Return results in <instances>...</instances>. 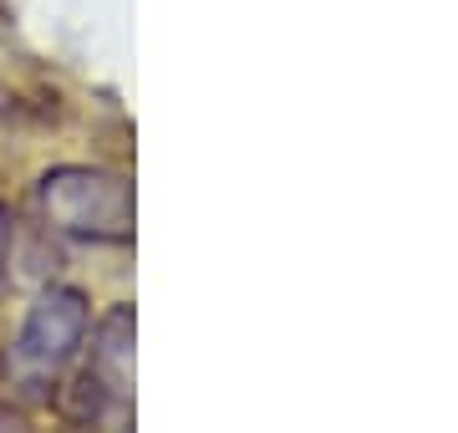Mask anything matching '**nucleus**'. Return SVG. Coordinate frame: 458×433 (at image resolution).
Instances as JSON below:
<instances>
[{
  "label": "nucleus",
  "instance_id": "nucleus-2",
  "mask_svg": "<svg viewBox=\"0 0 458 433\" xmlns=\"http://www.w3.org/2000/svg\"><path fill=\"white\" fill-rule=\"evenodd\" d=\"M41 209L56 230L77 234V240H128L132 234V189L107 168H51L41 179Z\"/></svg>",
  "mask_w": 458,
  "mask_h": 433
},
{
  "label": "nucleus",
  "instance_id": "nucleus-3",
  "mask_svg": "<svg viewBox=\"0 0 458 433\" xmlns=\"http://www.w3.org/2000/svg\"><path fill=\"white\" fill-rule=\"evenodd\" d=\"M5 245H11V209L0 204V260H5Z\"/></svg>",
  "mask_w": 458,
  "mask_h": 433
},
{
  "label": "nucleus",
  "instance_id": "nucleus-1",
  "mask_svg": "<svg viewBox=\"0 0 458 433\" xmlns=\"http://www.w3.org/2000/svg\"><path fill=\"white\" fill-rule=\"evenodd\" d=\"M87 327H92V306H87L82 291H72V285H47V291L36 296L21 336L11 342V352H5V372H11L26 393H47V383L72 362V352L82 347Z\"/></svg>",
  "mask_w": 458,
  "mask_h": 433
}]
</instances>
